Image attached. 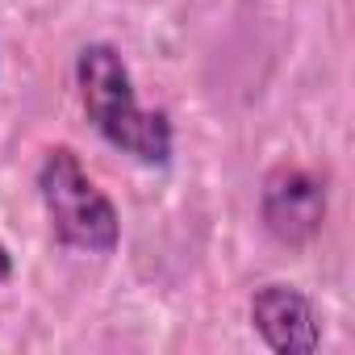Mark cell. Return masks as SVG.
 Listing matches in <instances>:
<instances>
[{"label":"cell","mask_w":355,"mask_h":355,"mask_svg":"<svg viewBox=\"0 0 355 355\" xmlns=\"http://www.w3.org/2000/svg\"><path fill=\"white\" fill-rule=\"evenodd\" d=\"M13 280V255H9V247L0 243V284H9Z\"/></svg>","instance_id":"obj_5"},{"label":"cell","mask_w":355,"mask_h":355,"mask_svg":"<svg viewBox=\"0 0 355 355\" xmlns=\"http://www.w3.org/2000/svg\"><path fill=\"white\" fill-rule=\"evenodd\" d=\"M38 197L51 222V234L67 251L113 255L121 243V214L96 189L84 159L71 146H51L38 163Z\"/></svg>","instance_id":"obj_2"},{"label":"cell","mask_w":355,"mask_h":355,"mask_svg":"<svg viewBox=\"0 0 355 355\" xmlns=\"http://www.w3.org/2000/svg\"><path fill=\"white\" fill-rule=\"evenodd\" d=\"M259 218L280 247H309L326 226V184L305 167L280 163L263 180Z\"/></svg>","instance_id":"obj_3"},{"label":"cell","mask_w":355,"mask_h":355,"mask_svg":"<svg viewBox=\"0 0 355 355\" xmlns=\"http://www.w3.org/2000/svg\"><path fill=\"white\" fill-rule=\"evenodd\" d=\"M76 88L88 125L142 167H167L175 155V130L163 109H142L130 67L113 42H88L76 55Z\"/></svg>","instance_id":"obj_1"},{"label":"cell","mask_w":355,"mask_h":355,"mask_svg":"<svg viewBox=\"0 0 355 355\" xmlns=\"http://www.w3.org/2000/svg\"><path fill=\"white\" fill-rule=\"evenodd\" d=\"M251 326L276 355H309L322 347L313 301L293 284H263L251 293Z\"/></svg>","instance_id":"obj_4"}]
</instances>
